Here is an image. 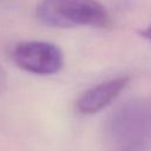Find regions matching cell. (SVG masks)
<instances>
[{
	"label": "cell",
	"instance_id": "obj_1",
	"mask_svg": "<svg viewBox=\"0 0 151 151\" xmlns=\"http://www.w3.org/2000/svg\"><path fill=\"white\" fill-rule=\"evenodd\" d=\"M35 15L45 26L55 28H106L111 24L107 11L97 0H41Z\"/></svg>",
	"mask_w": 151,
	"mask_h": 151
},
{
	"label": "cell",
	"instance_id": "obj_2",
	"mask_svg": "<svg viewBox=\"0 0 151 151\" xmlns=\"http://www.w3.org/2000/svg\"><path fill=\"white\" fill-rule=\"evenodd\" d=\"M114 151H146L151 137V103H130L110 123Z\"/></svg>",
	"mask_w": 151,
	"mask_h": 151
},
{
	"label": "cell",
	"instance_id": "obj_3",
	"mask_svg": "<svg viewBox=\"0 0 151 151\" xmlns=\"http://www.w3.org/2000/svg\"><path fill=\"white\" fill-rule=\"evenodd\" d=\"M14 64L29 73L39 76H51L59 72L64 65L61 50L47 41H21L12 51Z\"/></svg>",
	"mask_w": 151,
	"mask_h": 151
},
{
	"label": "cell",
	"instance_id": "obj_4",
	"mask_svg": "<svg viewBox=\"0 0 151 151\" xmlns=\"http://www.w3.org/2000/svg\"><path fill=\"white\" fill-rule=\"evenodd\" d=\"M129 84V77H117L87 88L80 94L76 109L81 114H94L111 104Z\"/></svg>",
	"mask_w": 151,
	"mask_h": 151
},
{
	"label": "cell",
	"instance_id": "obj_5",
	"mask_svg": "<svg viewBox=\"0 0 151 151\" xmlns=\"http://www.w3.org/2000/svg\"><path fill=\"white\" fill-rule=\"evenodd\" d=\"M6 85H7V76L2 66L0 65V93L6 88Z\"/></svg>",
	"mask_w": 151,
	"mask_h": 151
},
{
	"label": "cell",
	"instance_id": "obj_6",
	"mask_svg": "<svg viewBox=\"0 0 151 151\" xmlns=\"http://www.w3.org/2000/svg\"><path fill=\"white\" fill-rule=\"evenodd\" d=\"M139 34H140L144 39H147V40L151 41V25L147 26V27H145V28H143V29H140V31H139Z\"/></svg>",
	"mask_w": 151,
	"mask_h": 151
}]
</instances>
